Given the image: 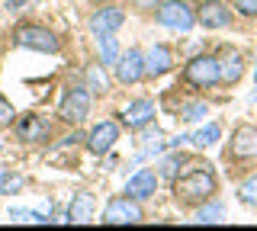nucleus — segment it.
<instances>
[{
  "label": "nucleus",
  "instance_id": "obj_1",
  "mask_svg": "<svg viewBox=\"0 0 257 231\" xmlns=\"http://www.w3.org/2000/svg\"><path fill=\"white\" fill-rule=\"evenodd\" d=\"M215 189H219V183H215L209 164H193V170L174 180L177 202H183V205H203L215 196Z\"/></svg>",
  "mask_w": 257,
  "mask_h": 231
},
{
  "label": "nucleus",
  "instance_id": "obj_2",
  "mask_svg": "<svg viewBox=\"0 0 257 231\" xmlns=\"http://www.w3.org/2000/svg\"><path fill=\"white\" fill-rule=\"evenodd\" d=\"M13 42L20 49H29V52H42V55H55L61 49V39L52 33V29L39 26V23H26V26H16L13 33Z\"/></svg>",
  "mask_w": 257,
  "mask_h": 231
},
{
  "label": "nucleus",
  "instance_id": "obj_3",
  "mask_svg": "<svg viewBox=\"0 0 257 231\" xmlns=\"http://www.w3.org/2000/svg\"><path fill=\"white\" fill-rule=\"evenodd\" d=\"M183 81L196 90H209V87L222 84V74H219V58L215 55H196V58L187 61L183 68Z\"/></svg>",
  "mask_w": 257,
  "mask_h": 231
},
{
  "label": "nucleus",
  "instance_id": "obj_4",
  "mask_svg": "<svg viewBox=\"0 0 257 231\" xmlns=\"http://www.w3.org/2000/svg\"><path fill=\"white\" fill-rule=\"evenodd\" d=\"M155 20L158 26L164 29H174V33H190L196 26V10L187 4V0H167L155 10Z\"/></svg>",
  "mask_w": 257,
  "mask_h": 231
},
{
  "label": "nucleus",
  "instance_id": "obj_5",
  "mask_svg": "<svg viewBox=\"0 0 257 231\" xmlns=\"http://www.w3.org/2000/svg\"><path fill=\"white\" fill-rule=\"evenodd\" d=\"M90 103H93V93L87 90V84L71 87V90L64 93L61 106H58V119L68 122V125H80L87 116H90Z\"/></svg>",
  "mask_w": 257,
  "mask_h": 231
},
{
  "label": "nucleus",
  "instance_id": "obj_6",
  "mask_svg": "<svg viewBox=\"0 0 257 231\" xmlns=\"http://www.w3.org/2000/svg\"><path fill=\"white\" fill-rule=\"evenodd\" d=\"M145 218L139 199L132 196H116L106 202V209H103V225H139Z\"/></svg>",
  "mask_w": 257,
  "mask_h": 231
},
{
  "label": "nucleus",
  "instance_id": "obj_7",
  "mask_svg": "<svg viewBox=\"0 0 257 231\" xmlns=\"http://www.w3.org/2000/svg\"><path fill=\"white\" fill-rule=\"evenodd\" d=\"M228 161H254L257 157V129L254 125H238L231 132V141H228V151H225Z\"/></svg>",
  "mask_w": 257,
  "mask_h": 231
},
{
  "label": "nucleus",
  "instance_id": "obj_8",
  "mask_svg": "<svg viewBox=\"0 0 257 231\" xmlns=\"http://www.w3.org/2000/svg\"><path fill=\"white\" fill-rule=\"evenodd\" d=\"M116 81L119 84H139V81H145L148 77V65H145V52H139V49H128V52H122L119 55V61L116 65Z\"/></svg>",
  "mask_w": 257,
  "mask_h": 231
},
{
  "label": "nucleus",
  "instance_id": "obj_9",
  "mask_svg": "<svg viewBox=\"0 0 257 231\" xmlns=\"http://www.w3.org/2000/svg\"><path fill=\"white\" fill-rule=\"evenodd\" d=\"M13 125H16V138L26 141V145H39V141L52 138V119H45V116L29 113V116L16 119Z\"/></svg>",
  "mask_w": 257,
  "mask_h": 231
},
{
  "label": "nucleus",
  "instance_id": "obj_10",
  "mask_svg": "<svg viewBox=\"0 0 257 231\" xmlns=\"http://www.w3.org/2000/svg\"><path fill=\"white\" fill-rule=\"evenodd\" d=\"M196 23L203 29H225L231 23V7L225 0H203L196 7Z\"/></svg>",
  "mask_w": 257,
  "mask_h": 231
},
{
  "label": "nucleus",
  "instance_id": "obj_11",
  "mask_svg": "<svg viewBox=\"0 0 257 231\" xmlns=\"http://www.w3.org/2000/svg\"><path fill=\"white\" fill-rule=\"evenodd\" d=\"M122 23H125L122 7H100L96 13H90L87 26H90L93 36H112L116 29H122Z\"/></svg>",
  "mask_w": 257,
  "mask_h": 231
},
{
  "label": "nucleus",
  "instance_id": "obj_12",
  "mask_svg": "<svg viewBox=\"0 0 257 231\" xmlns=\"http://www.w3.org/2000/svg\"><path fill=\"white\" fill-rule=\"evenodd\" d=\"M116 141H119V122H112V119L96 122L93 132L87 135V148H90V154H96V157H103Z\"/></svg>",
  "mask_w": 257,
  "mask_h": 231
},
{
  "label": "nucleus",
  "instance_id": "obj_13",
  "mask_svg": "<svg viewBox=\"0 0 257 231\" xmlns=\"http://www.w3.org/2000/svg\"><path fill=\"white\" fill-rule=\"evenodd\" d=\"M158 180H161L158 170H151V167H142L135 177H128V183H125V196H132V199H139V202H145V199L155 196Z\"/></svg>",
  "mask_w": 257,
  "mask_h": 231
},
{
  "label": "nucleus",
  "instance_id": "obj_14",
  "mask_svg": "<svg viewBox=\"0 0 257 231\" xmlns=\"http://www.w3.org/2000/svg\"><path fill=\"white\" fill-rule=\"evenodd\" d=\"M219 74L225 87H235L241 77H244V55L238 49H222L219 55Z\"/></svg>",
  "mask_w": 257,
  "mask_h": 231
},
{
  "label": "nucleus",
  "instance_id": "obj_15",
  "mask_svg": "<svg viewBox=\"0 0 257 231\" xmlns=\"http://www.w3.org/2000/svg\"><path fill=\"white\" fill-rule=\"evenodd\" d=\"M151 119H155V103H151V100H132V103L122 109V122H125L132 132H139V129H145V125H151Z\"/></svg>",
  "mask_w": 257,
  "mask_h": 231
},
{
  "label": "nucleus",
  "instance_id": "obj_16",
  "mask_svg": "<svg viewBox=\"0 0 257 231\" xmlns=\"http://www.w3.org/2000/svg\"><path fill=\"white\" fill-rule=\"evenodd\" d=\"M145 65H148V77H164L167 71L174 68V52L167 45H151L148 55H145Z\"/></svg>",
  "mask_w": 257,
  "mask_h": 231
},
{
  "label": "nucleus",
  "instance_id": "obj_17",
  "mask_svg": "<svg viewBox=\"0 0 257 231\" xmlns=\"http://www.w3.org/2000/svg\"><path fill=\"white\" fill-rule=\"evenodd\" d=\"M96 212V199L93 193H77L74 199H71L68 205V221H74V225H84V221H90Z\"/></svg>",
  "mask_w": 257,
  "mask_h": 231
},
{
  "label": "nucleus",
  "instance_id": "obj_18",
  "mask_svg": "<svg viewBox=\"0 0 257 231\" xmlns=\"http://www.w3.org/2000/svg\"><path fill=\"white\" fill-rule=\"evenodd\" d=\"M84 84H87V90H90L93 97H103V93L109 90V77H106V71H103V61L100 65H90L84 71Z\"/></svg>",
  "mask_w": 257,
  "mask_h": 231
},
{
  "label": "nucleus",
  "instance_id": "obj_19",
  "mask_svg": "<svg viewBox=\"0 0 257 231\" xmlns=\"http://www.w3.org/2000/svg\"><path fill=\"white\" fill-rule=\"evenodd\" d=\"M219 138H222V125H219V122H209V125H203L199 132L190 135L193 148H209V145H215Z\"/></svg>",
  "mask_w": 257,
  "mask_h": 231
},
{
  "label": "nucleus",
  "instance_id": "obj_20",
  "mask_svg": "<svg viewBox=\"0 0 257 231\" xmlns=\"http://www.w3.org/2000/svg\"><path fill=\"white\" fill-rule=\"evenodd\" d=\"M96 52H100L103 68H106V65H116V61H119V55H122L112 36H96Z\"/></svg>",
  "mask_w": 257,
  "mask_h": 231
},
{
  "label": "nucleus",
  "instance_id": "obj_21",
  "mask_svg": "<svg viewBox=\"0 0 257 231\" xmlns=\"http://www.w3.org/2000/svg\"><path fill=\"white\" fill-rule=\"evenodd\" d=\"M222 218H225L222 202H212V199H209V205L203 202L196 209V215H193V221H199V225H215V221H222Z\"/></svg>",
  "mask_w": 257,
  "mask_h": 231
},
{
  "label": "nucleus",
  "instance_id": "obj_22",
  "mask_svg": "<svg viewBox=\"0 0 257 231\" xmlns=\"http://www.w3.org/2000/svg\"><path fill=\"white\" fill-rule=\"evenodd\" d=\"M206 116H209V106L203 100H190V103L180 106V119H183V122H199V119H206Z\"/></svg>",
  "mask_w": 257,
  "mask_h": 231
},
{
  "label": "nucleus",
  "instance_id": "obj_23",
  "mask_svg": "<svg viewBox=\"0 0 257 231\" xmlns=\"http://www.w3.org/2000/svg\"><path fill=\"white\" fill-rule=\"evenodd\" d=\"M183 164H187V157H183V154H167L164 161H161V170L158 173H161V177H167V180H177Z\"/></svg>",
  "mask_w": 257,
  "mask_h": 231
},
{
  "label": "nucleus",
  "instance_id": "obj_24",
  "mask_svg": "<svg viewBox=\"0 0 257 231\" xmlns=\"http://www.w3.org/2000/svg\"><path fill=\"white\" fill-rule=\"evenodd\" d=\"M238 199H241L244 205H251V209H257V173H254V177H247V180L238 186Z\"/></svg>",
  "mask_w": 257,
  "mask_h": 231
},
{
  "label": "nucleus",
  "instance_id": "obj_25",
  "mask_svg": "<svg viewBox=\"0 0 257 231\" xmlns=\"http://www.w3.org/2000/svg\"><path fill=\"white\" fill-rule=\"evenodd\" d=\"M13 122H16V109H13V103L7 100V97H0V129H10Z\"/></svg>",
  "mask_w": 257,
  "mask_h": 231
},
{
  "label": "nucleus",
  "instance_id": "obj_26",
  "mask_svg": "<svg viewBox=\"0 0 257 231\" xmlns=\"http://www.w3.org/2000/svg\"><path fill=\"white\" fill-rule=\"evenodd\" d=\"M10 215H13V221H52L42 212H32V209H10Z\"/></svg>",
  "mask_w": 257,
  "mask_h": 231
},
{
  "label": "nucleus",
  "instance_id": "obj_27",
  "mask_svg": "<svg viewBox=\"0 0 257 231\" xmlns=\"http://www.w3.org/2000/svg\"><path fill=\"white\" fill-rule=\"evenodd\" d=\"M16 189H23V177H20V173H4V186H0V193H16Z\"/></svg>",
  "mask_w": 257,
  "mask_h": 231
},
{
  "label": "nucleus",
  "instance_id": "obj_28",
  "mask_svg": "<svg viewBox=\"0 0 257 231\" xmlns=\"http://www.w3.org/2000/svg\"><path fill=\"white\" fill-rule=\"evenodd\" d=\"M241 17H257V0H231Z\"/></svg>",
  "mask_w": 257,
  "mask_h": 231
},
{
  "label": "nucleus",
  "instance_id": "obj_29",
  "mask_svg": "<svg viewBox=\"0 0 257 231\" xmlns=\"http://www.w3.org/2000/svg\"><path fill=\"white\" fill-rule=\"evenodd\" d=\"M155 4H158V0H135L139 10H155Z\"/></svg>",
  "mask_w": 257,
  "mask_h": 231
},
{
  "label": "nucleus",
  "instance_id": "obj_30",
  "mask_svg": "<svg viewBox=\"0 0 257 231\" xmlns=\"http://www.w3.org/2000/svg\"><path fill=\"white\" fill-rule=\"evenodd\" d=\"M23 4H29V0H7V10H20Z\"/></svg>",
  "mask_w": 257,
  "mask_h": 231
},
{
  "label": "nucleus",
  "instance_id": "obj_31",
  "mask_svg": "<svg viewBox=\"0 0 257 231\" xmlns=\"http://www.w3.org/2000/svg\"><path fill=\"white\" fill-rule=\"evenodd\" d=\"M0 186H4V173H0Z\"/></svg>",
  "mask_w": 257,
  "mask_h": 231
},
{
  "label": "nucleus",
  "instance_id": "obj_32",
  "mask_svg": "<svg viewBox=\"0 0 257 231\" xmlns=\"http://www.w3.org/2000/svg\"><path fill=\"white\" fill-rule=\"evenodd\" d=\"M254 84H257V71H254Z\"/></svg>",
  "mask_w": 257,
  "mask_h": 231
}]
</instances>
